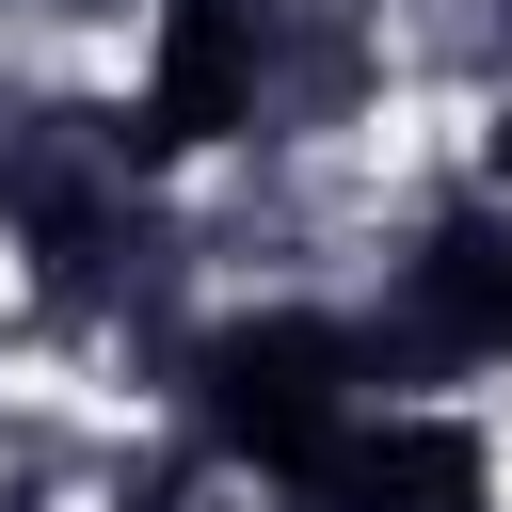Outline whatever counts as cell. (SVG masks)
<instances>
[{
  "label": "cell",
  "mask_w": 512,
  "mask_h": 512,
  "mask_svg": "<svg viewBox=\"0 0 512 512\" xmlns=\"http://www.w3.org/2000/svg\"><path fill=\"white\" fill-rule=\"evenodd\" d=\"M368 336L352 320H320V304H272V320H224L208 352H192V432L224 448V464H256V480H304L352 416H368Z\"/></svg>",
  "instance_id": "obj_1"
},
{
  "label": "cell",
  "mask_w": 512,
  "mask_h": 512,
  "mask_svg": "<svg viewBox=\"0 0 512 512\" xmlns=\"http://www.w3.org/2000/svg\"><path fill=\"white\" fill-rule=\"evenodd\" d=\"M256 128V0H160V48H144V96L112 112L128 160H192Z\"/></svg>",
  "instance_id": "obj_2"
},
{
  "label": "cell",
  "mask_w": 512,
  "mask_h": 512,
  "mask_svg": "<svg viewBox=\"0 0 512 512\" xmlns=\"http://www.w3.org/2000/svg\"><path fill=\"white\" fill-rule=\"evenodd\" d=\"M288 496H304V512H496V448H480L464 416L384 400V416H352Z\"/></svg>",
  "instance_id": "obj_3"
},
{
  "label": "cell",
  "mask_w": 512,
  "mask_h": 512,
  "mask_svg": "<svg viewBox=\"0 0 512 512\" xmlns=\"http://www.w3.org/2000/svg\"><path fill=\"white\" fill-rule=\"evenodd\" d=\"M384 368H512V224L496 208H448L416 256H400V336Z\"/></svg>",
  "instance_id": "obj_4"
},
{
  "label": "cell",
  "mask_w": 512,
  "mask_h": 512,
  "mask_svg": "<svg viewBox=\"0 0 512 512\" xmlns=\"http://www.w3.org/2000/svg\"><path fill=\"white\" fill-rule=\"evenodd\" d=\"M480 176H496V192H512V112H496V128H480Z\"/></svg>",
  "instance_id": "obj_5"
}]
</instances>
